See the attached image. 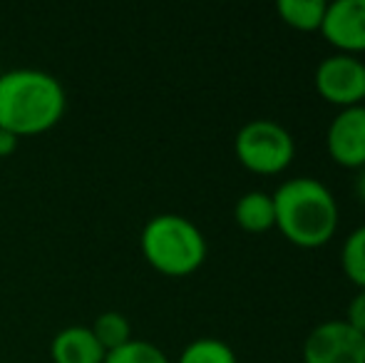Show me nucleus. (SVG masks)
I'll return each mask as SVG.
<instances>
[{"label":"nucleus","mask_w":365,"mask_h":363,"mask_svg":"<svg viewBox=\"0 0 365 363\" xmlns=\"http://www.w3.org/2000/svg\"><path fill=\"white\" fill-rule=\"evenodd\" d=\"M313 85L323 100L341 110L365 105V60L348 53L328 55L318 63Z\"/></svg>","instance_id":"obj_5"},{"label":"nucleus","mask_w":365,"mask_h":363,"mask_svg":"<svg viewBox=\"0 0 365 363\" xmlns=\"http://www.w3.org/2000/svg\"><path fill=\"white\" fill-rule=\"evenodd\" d=\"M303 363H365V336L346 319L318 324L303 341Z\"/></svg>","instance_id":"obj_6"},{"label":"nucleus","mask_w":365,"mask_h":363,"mask_svg":"<svg viewBox=\"0 0 365 363\" xmlns=\"http://www.w3.org/2000/svg\"><path fill=\"white\" fill-rule=\"evenodd\" d=\"M276 10L289 28L301 33H316L323 25L328 3L326 0H279Z\"/></svg>","instance_id":"obj_11"},{"label":"nucleus","mask_w":365,"mask_h":363,"mask_svg":"<svg viewBox=\"0 0 365 363\" xmlns=\"http://www.w3.org/2000/svg\"><path fill=\"white\" fill-rule=\"evenodd\" d=\"M234 219L244 232L249 234H264L276 227V212H274V197L261 189L241 194L234 207Z\"/></svg>","instance_id":"obj_10"},{"label":"nucleus","mask_w":365,"mask_h":363,"mask_svg":"<svg viewBox=\"0 0 365 363\" xmlns=\"http://www.w3.org/2000/svg\"><path fill=\"white\" fill-rule=\"evenodd\" d=\"M90 329L105 351L120 349L122 344H127L132 339L130 319L125 314H120V311H102Z\"/></svg>","instance_id":"obj_12"},{"label":"nucleus","mask_w":365,"mask_h":363,"mask_svg":"<svg viewBox=\"0 0 365 363\" xmlns=\"http://www.w3.org/2000/svg\"><path fill=\"white\" fill-rule=\"evenodd\" d=\"M276 229L301 249L326 247L341 222L333 192L316 177H291L274 194Z\"/></svg>","instance_id":"obj_2"},{"label":"nucleus","mask_w":365,"mask_h":363,"mask_svg":"<svg viewBox=\"0 0 365 363\" xmlns=\"http://www.w3.org/2000/svg\"><path fill=\"white\" fill-rule=\"evenodd\" d=\"M318 33L338 53H365V0H333Z\"/></svg>","instance_id":"obj_8"},{"label":"nucleus","mask_w":365,"mask_h":363,"mask_svg":"<svg viewBox=\"0 0 365 363\" xmlns=\"http://www.w3.org/2000/svg\"><path fill=\"white\" fill-rule=\"evenodd\" d=\"M142 252L157 272L167 276L194 274L207 259V239L182 214H154L142 229Z\"/></svg>","instance_id":"obj_3"},{"label":"nucleus","mask_w":365,"mask_h":363,"mask_svg":"<svg viewBox=\"0 0 365 363\" xmlns=\"http://www.w3.org/2000/svg\"><path fill=\"white\" fill-rule=\"evenodd\" d=\"M326 147L336 165L361 170L365 165V105L338 110L328 125Z\"/></svg>","instance_id":"obj_7"},{"label":"nucleus","mask_w":365,"mask_h":363,"mask_svg":"<svg viewBox=\"0 0 365 363\" xmlns=\"http://www.w3.org/2000/svg\"><path fill=\"white\" fill-rule=\"evenodd\" d=\"M177 363H239L236 354L226 341L214 339V336H202L192 344L184 346L182 356Z\"/></svg>","instance_id":"obj_13"},{"label":"nucleus","mask_w":365,"mask_h":363,"mask_svg":"<svg viewBox=\"0 0 365 363\" xmlns=\"http://www.w3.org/2000/svg\"><path fill=\"white\" fill-rule=\"evenodd\" d=\"M50 354L55 363H105L107 351L90 326H68L55 334Z\"/></svg>","instance_id":"obj_9"},{"label":"nucleus","mask_w":365,"mask_h":363,"mask_svg":"<svg viewBox=\"0 0 365 363\" xmlns=\"http://www.w3.org/2000/svg\"><path fill=\"white\" fill-rule=\"evenodd\" d=\"M236 160L254 175L274 177L289 170L296 155V140L281 122L276 120H251L236 132L234 140Z\"/></svg>","instance_id":"obj_4"},{"label":"nucleus","mask_w":365,"mask_h":363,"mask_svg":"<svg viewBox=\"0 0 365 363\" xmlns=\"http://www.w3.org/2000/svg\"><path fill=\"white\" fill-rule=\"evenodd\" d=\"M341 267L343 274L358 286L365 289V224L353 229L341 247Z\"/></svg>","instance_id":"obj_14"},{"label":"nucleus","mask_w":365,"mask_h":363,"mask_svg":"<svg viewBox=\"0 0 365 363\" xmlns=\"http://www.w3.org/2000/svg\"><path fill=\"white\" fill-rule=\"evenodd\" d=\"M353 189H356V197L361 199V204H365V165L361 170H356V182H353Z\"/></svg>","instance_id":"obj_18"},{"label":"nucleus","mask_w":365,"mask_h":363,"mask_svg":"<svg viewBox=\"0 0 365 363\" xmlns=\"http://www.w3.org/2000/svg\"><path fill=\"white\" fill-rule=\"evenodd\" d=\"M105 363H169V359L159 346L142 339H130L120 349L107 351Z\"/></svg>","instance_id":"obj_15"},{"label":"nucleus","mask_w":365,"mask_h":363,"mask_svg":"<svg viewBox=\"0 0 365 363\" xmlns=\"http://www.w3.org/2000/svg\"><path fill=\"white\" fill-rule=\"evenodd\" d=\"M346 324L353 326V329H356L358 334L365 336V289L358 291V294L351 299V304H348Z\"/></svg>","instance_id":"obj_16"},{"label":"nucleus","mask_w":365,"mask_h":363,"mask_svg":"<svg viewBox=\"0 0 365 363\" xmlns=\"http://www.w3.org/2000/svg\"><path fill=\"white\" fill-rule=\"evenodd\" d=\"M65 88L55 75L35 68L0 73V127L18 137L55 127L65 115Z\"/></svg>","instance_id":"obj_1"},{"label":"nucleus","mask_w":365,"mask_h":363,"mask_svg":"<svg viewBox=\"0 0 365 363\" xmlns=\"http://www.w3.org/2000/svg\"><path fill=\"white\" fill-rule=\"evenodd\" d=\"M20 145V137L0 127V157H10Z\"/></svg>","instance_id":"obj_17"}]
</instances>
